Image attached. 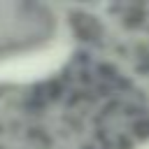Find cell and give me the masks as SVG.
<instances>
[{"label":"cell","instance_id":"cell-1","mask_svg":"<svg viewBox=\"0 0 149 149\" xmlns=\"http://www.w3.org/2000/svg\"><path fill=\"white\" fill-rule=\"evenodd\" d=\"M54 33V16L42 5L0 2V56L33 49Z\"/></svg>","mask_w":149,"mask_h":149}]
</instances>
